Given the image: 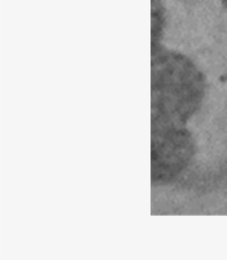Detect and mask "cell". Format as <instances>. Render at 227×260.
I'll return each mask as SVG.
<instances>
[{
    "mask_svg": "<svg viewBox=\"0 0 227 260\" xmlns=\"http://www.w3.org/2000/svg\"><path fill=\"white\" fill-rule=\"evenodd\" d=\"M206 79L187 55L152 50L151 129L185 126L204 101Z\"/></svg>",
    "mask_w": 227,
    "mask_h": 260,
    "instance_id": "1",
    "label": "cell"
},
{
    "mask_svg": "<svg viewBox=\"0 0 227 260\" xmlns=\"http://www.w3.org/2000/svg\"><path fill=\"white\" fill-rule=\"evenodd\" d=\"M151 178L155 186L173 183L185 171L196 152L185 126L151 129Z\"/></svg>",
    "mask_w": 227,
    "mask_h": 260,
    "instance_id": "2",
    "label": "cell"
},
{
    "mask_svg": "<svg viewBox=\"0 0 227 260\" xmlns=\"http://www.w3.org/2000/svg\"><path fill=\"white\" fill-rule=\"evenodd\" d=\"M165 26V10L159 0H152V50L162 47L161 41Z\"/></svg>",
    "mask_w": 227,
    "mask_h": 260,
    "instance_id": "3",
    "label": "cell"
},
{
    "mask_svg": "<svg viewBox=\"0 0 227 260\" xmlns=\"http://www.w3.org/2000/svg\"><path fill=\"white\" fill-rule=\"evenodd\" d=\"M220 3H222V5H223V7L226 9V11H227V0H220Z\"/></svg>",
    "mask_w": 227,
    "mask_h": 260,
    "instance_id": "4",
    "label": "cell"
}]
</instances>
